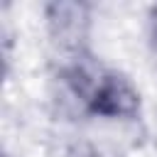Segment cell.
Wrapping results in <instances>:
<instances>
[{
	"label": "cell",
	"instance_id": "cell-1",
	"mask_svg": "<svg viewBox=\"0 0 157 157\" xmlns=\"http://www.w3.org/2000/svg\"><path fill=\"white\" fill-rule=\"evenodd\" d=\"M86 110L101 118H135L140 110V93L128 76L103 69L86 101Z\"/></svg>",
	"mask_w": 157,
	"mask_h": 157
},
{
	"label": "cell",
	"instance_id": "cell-2",
	"mask_svg": "<svg viewBox=\"0 0 157 157\" xmlns=\"http://www.w3.org/2000/svg\"><path fill=\"white\" fill-rule=\"evenodd\" d=\"M47 25L52 42L59 44V49L74 52V56L81 54V44L86 42L88 29V10L78 2H52L47 5Z\"/></svg>",
	"mask_w": 157,
	"mask_h": 157
},
{
	"label": "cell",
	"instance_id": "cell-3",
	"mask_svg": "<svg viewBox=\"0 0 157 157\" xmlns=\"http://www.w3.org/2000/svg\"><path fill=\"white\" fill-rule=\"evenodd\" d=\"M69 157H98L96 152H91V150H86V147H76Z\"/></svg>",
	"mask_w": 157,
	"mask_h": 157
}]
</instances>
